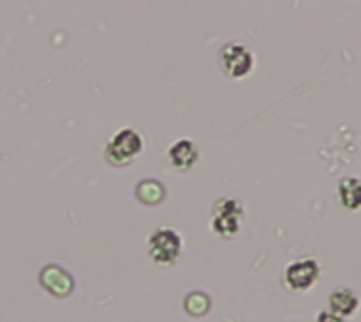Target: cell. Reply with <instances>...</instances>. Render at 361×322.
<instances>
[{
  "instance_id": "obj_2",
  "label": "cell",
  "mask_w": 361,
  "mask_h": 322,
  "mask_svg": "<svg viewBox=\"0 0 361 322\" xmlns=\"http://www.w3.org/2000/svg\"><path fill=\"white\" fill-rule=\"evenodd\" d=\"M243 217H245V207L241 200L224 196L218 198L212 207V232L224 240H233L243 226Z\"/></svg>"
},
{
  "instance_id": "obj_5",
  "label": "cell",
  "mask_w": 361,
  "mask_h": 322,
  "mask_svg": "<svg viewBox=\"0 0 361 322\" xmlns=\"http://www.w3.org/2000/svg\"><path fill=\"white\" fill-rule=\"evenodd\" d=\"M322 276V266L313 257H302L286 266L283 270V285L294 293H305L317 285Z\"/></svg>"
},
{
  "instance_id": "obj_9",
  "label": "cell",
  "mask_w": 361,
  "mask_h": 322,
  "mask_svg": "<svg viewBox=\"0 0 361 322\" xmlns=\"http://www.w3.org/2000/svg\"><path fill=\"white\" fill-rule=\"evenodd\" d=\"M338 202L347 211H360L361 209V179L360 177H343L338 181Z\"/></svg>"
},
{
  "instance_id": "obj_10",
  "label": "cell",
  "mask_w": 361,
  "mask_h": 322,
  "mask_svg": "<svg viewBox=\"0 0 361 322\" xmlns=\"http://www.w3.org/2000/svg\"><path fill=\"white\" fill-rule=\"evenodd\" d=\"M135 196L144 205H159L165 198V188L157 179H142L135 188Z\"/></svg>"
},
{
  "instance_id": "obj_6",
  "label": "cell",
  "mask_w": 361,
  "mask_h": 322,
  "mask_svg": "<svg viewBox=\"0 0 361 322\" xmlns=\"http://www.w3.org/2000/svg\"><path fill=\"white\" fill-rule=\"evenodd\" d=\"M167 158L176 171L186 173V171L195 169V165L199 162V148L192 139H178L169 146Z\"/></svg>"
},
{
  "instance_id": "obj_3",
  "label": "cell",
  "mask_w": 361,
  "mask_h": 322,
  "mask_svg": "<svg viewBox=\"0 0 361 322\" xmlns=\"http://www.w3.org/2000/svg\"><path fill=\"white\" fill-rule=\"evenodd\" d=\"M148 257L161 266V268H171L182 259V251H184V240L180 236L178 230L173 228H157L150 236H148Z\"/></svg>"
},
{
  "instance_id": "obj_1",
  "label": "cell",
  "mask_w": 361,
  "mask_h": 322,
  "mask_svg": "<svg viewBox=\"0 0 361 322\" xmlns=\"http://www.w3.org/2000/svg\"><path fill=\"white\" fill-rule=\"evenodd\" d=\"M144 152V137L137 129H118L104 148V158L112 167H129Z\"/></svg>"
},
{
  "instance_id": "obj_11",
  "label": "cell",
  "mask_w": 361,
  "mask_h": 322,
  "mask_svg": "<svg viewBox=\"0 0 361 322\" xmlns=\"http://www.w3.org/2000/svg\"><path fill=\"white\" fill-rule=\"evenodd\" d=\"M184 308L192 316H203L209 310V297L205 293H190L184 302Z\"/></svg>"
},
{
  "instance_id": "obj_7",
  "label": "cell",
  "mask_w": 361,
  "mask_h": 322,
  "mask_svg": "<svg viewBox=\"0 0 361 322\" xmlns=\"http://www.w3.org/2000/svg\"><path fill=\"white\" fill-rule=\"evenodd\" d=\"M40 283H42V287L51 293V295H55V297H63V295H68L70 291H72V276L66 272V270H61L59 266H47L42 272H40Z\"/></svg>"
},
{
  "instance_id": "obj_8",
  "label": "cell",
  "mask_w": 361,
  "mask_h": 322,
  "mask_svg": "<svg viewBox=\"0 0 361 322\" xmlns=\"http://www.w3.org/2000/svg\"><path fill=\"white\" fill-rule=\"evenodd\" d=\"M328 310L349 321L360 310V297H357V293L353 289H347V287L336 289L330 295V308Z\"/></svg>"
},
{
  "instance_id": "obj_12",
  "label": "cell",
  "mask_w": 361,
  "mask_h": 322,
  "mask_svg": "<svg viewBox=\"0 0 361 322\" xmlns=\"http://www.w3.org/2000/svg\"><path fill=\"white\" fill-rule=\"evenodd\" d=\"M315 322H349V321H347V318H343V316H338V314H334V312H330V310L326 308V310H319V312H317Z\"/></svg>"
},
{
  "instance_id": "obj_4",
  "label": "cell",
  "mask_w": 361,
  "mask_h": 322,
  "mask_svg": "<svg viewBox=\"0 0 361 322\" xmlns=\"http://www.w3.org/2000/svg\"><path fill=\"white\" fill-rule=\"evenodd\" d=\"M218 63L228 78L239 80L252 74L256 57L243 42H226L218 53Z\"/></svg>"
}]
</instances>
